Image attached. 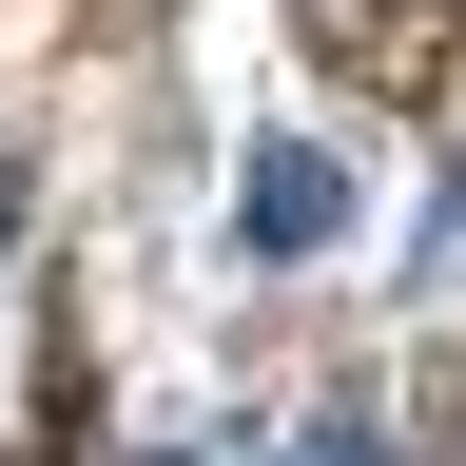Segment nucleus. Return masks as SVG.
<instances>
[{"label":"nucleus","instance_id":"f03ea898","mask_svg":"<svg viewBox=\"0 0 466 466\" xmlns=\"http://www.w3.org/2000/svg\"><path fill=\"white\" fill-rule=\"evenodd\" d=\"M330 214H350L330 156H253V253H330Z\"/></svg>","mask_w":466,"mask_h":466},{"label":"nucleus","instance_id":"7ed1b4c3","mask_svg":"<svg viewBox=\"0 0 466 466\" xmlns=\"http://www.w3.org/2000/svg\"><path fill=\"white\" fill-rule=\"evenodd\" d=\"M311 466H389V447H370V428H311Z\"/></svg>","mask_w":466,"mask_h":466},{"label":"nucleus","instance_id":"f257e3e1","mask_svg":"<svg viewBox=\"0 0 466 466\" xmlns=\"http://www.w3.org/2000/svg\"><path fill=\"white\" fill-rule=\"evenodd\" d=\"M311 58H330V78H389V97H428L447 58H466V0H311Z\"/></svg>","mask_w":466,"mask_h":466}]
</instances>
